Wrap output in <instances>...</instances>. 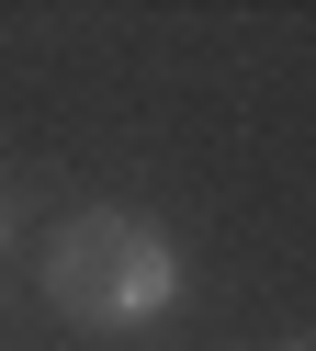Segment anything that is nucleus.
Here are the masks:
<instances>
[{"mask_svg":"<svg viewBox=\"0 0 316 351\" xmlns=\"http://www.w3.org/2000/svg\"><path fill=\"white\" fill-rule=\"evenodd\" d=\"M45 306L79 328H147L181 306V250L158 215L135 204H79L57 238H45Z\"/></svg>","mask_w":316,"mask_h":351,"instance_id":"obj_1","label":"nucleus"},{"mask_svg":"<svg viewBox=\"0 0 316 351\" xmlns=\"http://www.w3.org/2000/svg\"><path fill=\"white\" fill-rule=\"evenodd\" d=\"M0 250H12V215H0Z\"/></svg>","mask_w":316,"mask_h":351,"instance_id":"obj_2","label":"nucleus"},{"mask_svg":"<svg viewBox=\"0 0 316 351\" xmlns=\"http://www.w3.org/2000/svg\"><path fill=\"white\" fill-rule=\"evenodd\" d=\"M282 351H316V340H282Z\"/></svg>","mask_w":316,"mask_h":351,"instance_id":"obj_3","label":"nucleus"}]
</instances>
